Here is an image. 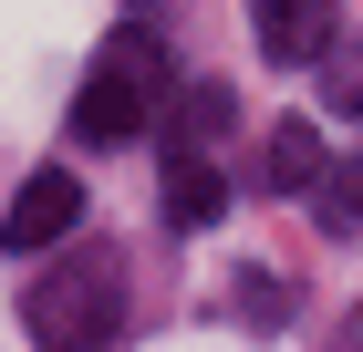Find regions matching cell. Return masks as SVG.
Returning a JSON list of instances; mask_svg holds the SVG:
<instances>
[{
  "instance_id": "cell-6",
  "label": "cell",
  "mask_w": 363,
  "mask_h": 352,
  "mask_svg": "<svg viewBox=\"0 0 363 352\" xmlns=\"http://www.w3.org/2000/svg\"><path fill=\"white\" fill-rule=\"evenodd\" d=\"M167 217L177 228H218L228 217V176L208 156H167Z\"/></svg>"
},
{
  "instance_id": "cell-4",
  "label": "cell",
  "mask_w": 363,
  "mask_h": 352,
  "mask_svg": "<svg viewBox=\"0 0 363 352\" xmlns=\"http://www.w3.org/2000/svg\"><path fill=\"white\" fill-rule=\"evenodd\" d=\"M333 31H342V0H259V42H270L280 62L333 52Z\"/></svg>"
},
{
  "instance_id": "cell-3",
  "label": "cell",
  "mask_w": 363,
  "mask_h": 352,
  "mask_svg": "<svg viewBox=\"0 0 363 352\" xmlns=\"http://www.w3.org/2000/svg\"><path fill=\"white\" fill-rule=\"evenodd\" d=\"M73 228H84V187H73L62 166H42V176L11 197V217H0V249H11V259H52Z\"/></svg>"
},
{
  "instance_id": "cell-1",
  "label": "cell",
  "mask_w": 363,
  "mask_h": 352,
  "mask_svg": "<svg viewBox=\"0 0 363 352\" xmlns=\"http://www.w3.org/2000/svg\"><path fill=\"white\" fill-rule=\"evenodd\" d=\"M177 93H187V83H177L167 42H156V31H114L104 52H94L84 93H73V135H84V145H135Z\"/></svg>"
},
{
  "instance_id": "cell-2",
  "label": "cell",
  "mask_w": 363,
  "mask_h": 352,
  "mask_svg": "<svg viewBox=\"0 0 363 352\" xmlns=\"http://www.w3.org/2000/svg\"><path fill=\"white\" fill-rule=\"evenodd\" d=\"M21 322H31L42 352H104L125 331V259L114 249H62V270L31 280Z\"/></svg>"
},
{
  "instance_id": "cell-7",
  "label": "cell",
  "mask_w": 363,
  "mask_h": 352,
  "mask_svg": "<svg viewBox=\"0 0 363 352\" xmlns=\"http://www.w3.org/2000/svg\"><path fill=\"white\" fill-rule=\"evenodd\" d=\"M322 166H333V145H322L301 114H291V125L270 135V187H280V197H301V187H322Z\"/></svg>"
},
{
  "instance_id": "cell-5",
  "label": "cell",
  "mask_w": 363,
  "mask_h": 352,
  "mask_svg": "<svg viewBox=\"0 0 363 352\" xmlns=\"http://www.w3.org/2000/svg\"><path fill=\"white\" fill-rule=\"evenodd\" d=\"M228 114H239L228 83H187V93L167 104V156H208V145L228 135Z\"/></svg>"
},
{
  "instance_id": "cell-8",
  "label": "cell",
  "mask_w": 363,
  "mask_h": 352,
  "mask_svg": "<svg viewBox=\"0 0 363 352\" xmlns=\"http://www.w3.org/2000/svg\"><path fill=\"white\" fill-rule=\"evenodd\" d=\"M311 217H322L333 239H363V156H333V166H322V187H311Z\"/></svg>"
}]
</instances>
